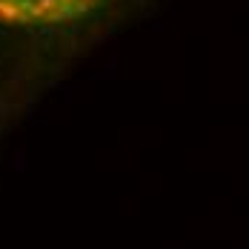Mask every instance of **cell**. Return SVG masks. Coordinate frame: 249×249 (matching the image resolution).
<instances>
[{"label": "cell", "mask_w": 249, "mask_h": 249, "mask_svg": "<svg viewBox=\"0 0 249 249\" xmlns=\"http://www.w3.org/2000/svg\"><path fill=\"white\" fill-rule=\"evenodd\" d=\"M100 3L103 0H0V26L35 29L69 23Z\"/></svg>", "instance_id": "6da1fadb"}]
</instances>
